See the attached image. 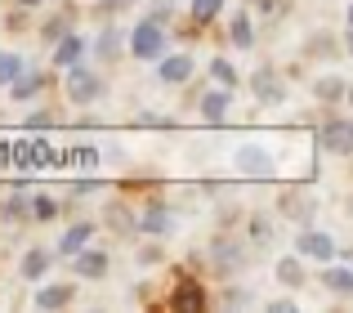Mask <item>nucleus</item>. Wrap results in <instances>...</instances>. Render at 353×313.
Segmentation results:
<instances>
[{"mask_svg":"<svg viewBox=\"0 0 353 313\" xmlns=\"http://www.w3.org/2000/svg\"><path fill=\"white\" fill-rule=\"evenodd\" d=\"M130 54L139 63H157L165 54V27L157 18H143L139 27H130Z\"/></svg>","mask_w":353,"mask_h":313,"instance_id":"nucleus-1","label":"nucleus"},{"mask_svg":"<svg viewBox=\"0 0 353 313\" xmlns=\"http://www.w3.org/2000/svg\"><path fill=\"white\" fill-rule=\"evenodd\" d=\"M318 148L331 156H353V117H327L318 125Z\"/></svg>","mask_w":353,"mask_h":313,"instance_id":"nucleus-2","label":"nucleus"},{"mask_svg":"<svg viewBox=\"0 0 353 313\" xmlns=\"http://www.w3.org/2000/svg\"><path fill=\"white\" fill-rule=\"evenodd\" d=\"M63 77H68V99H72L77 108L94 103V99H103V77H99V72H90L85 63H77V68H68Z\"/></svg>","mask_w":353,"mask_h":313,"instance_id":"nucleus-3","label":"nucleus"},{"mask_svg":"<svg viewBox=\"0 0 353 313\" xmlns=\"http://www.w3.org/2000/svg\"><path fill=\"white\" fill-rule=\"evenodd\" d=\"M250 94H255L259 108H282L286 103V81L277 77V68H255V77H250Z\"/></svg>","mask_w":353,"mask_h":313,"instance_id":"nucleus-4","label":"nucleus"},{"mask_svg":"<svg viewBox=\"0 0 353 313\" xmlns=\"http://www.w3.org/2000/svg\"><path fill=\"white\" fill-rule=\"evenodd\" d=\"M210 264L219 269V278H233V273L246 264V246L241 242H233V237H224L219 233L215 242H210Z\"/></svg>","mask_w":353,"mask_h":313,"instance_id":"nucleus-5","label":"nucleus"},{"mask_svg":"<svg viewBox=\"0 0 353 313\" xmlns=\"http://www.w3.org/2000/svg\"><path fill=\"white\" fill-rule=\"evenodd\" d=\"M295 251L304 255V260H322V264H331L336 260V237L331 233H318V228H300V237H295Z\"/></svg>","mask_w":353,"mask_h":313,"instance_id":"nucleus-6","label":"nucleus"},{"mask_svg":"<svg viewBox=\"0 0 353 313\" xmlns=\"http://www.w3.org/2000/svg\"><path fill=\"white\" fill-rule=\"evenodd\" d=\"M277 210H282L286 219H295L300 228H309L313 215H318V197H313V192H300V188H286L282 201H277Z\"/></svg>","mask_w":353,"mask_h":313,"instance_id":"nucleus-7","label":"nucleus"},{"mask_svg":"<svg viewBox=\"0 0 353 313\" xmlns=\"http://www.w3.org/2000/svg\"><path fill=\"white\" fill-rule=\"evenodd\" d=\"M233 165L246 174V179H273V156L264 148H255V143H241L233 152Z\"/></svg>","mask_w":353,"mask_h":313,"instance_id":"nucleus-8","label":"nucleus"},{"mask_svg":"<svg viewBox=\"0 0 353 313\" xmlns=\"http://www.w3.org/2000/svg\"><path fill=\"white\" fill-rule=\"evenodd\" d=\"M170 309H179V313H201V309H206V291H201V282L188 278V273H179V278H174V291H170Z\"/></svg>","mask_w":353,"mask_h":313,"instance_id":"nucleus-9","label":"nucleus"},{"mask_svg":"<svg viewBox=\"0 0 353 313\" xmlns=\"http://www.w3.org/2000/svg\"><path fill=\"white\" fill-rule=\"evenodd\" d=\"M139 228H143L148 237L174 233V210H170V201H148V206L139 210Z\"/></svg>","mask_w":353,"mask_h":313,"instance_id":"nucleus-10","label":"nucleus"},{"mask_svg":"<svg viewBox=\"0 0 353 313\" xmlns=\"http://www.w3.org/2000/svg\"><path fill=\"white\" fill-rule=\"evenodd\" d=\"M192 72H197V59H192L188 50H183V54H165V59L157 63V77H161L165 85H188Z\"/></svg>","mask_w":353,"mask_h":313,"instance_id":"nucleus-11","label":"nucleus"},{"mask_svg":"<svg viewBox=\"0 0 353 313\" xmlns=\"http://www.w3.org/2000/svg\"><path fill=\"white\" fill-rule=\"evenodd\" d=\"M228 108H233V90L215 85L206 99H201V121H206V125H224L228 121Z\"/></svg>","mask_w":353,"mask_h":313,"instance_id":"nucleus-12","label":"nucleus"},{"mask_svg":"<svg viewBox=\"0 0 353 313\" xmlns=\"http://www.w3.org/2000/svg\"><path fill=\"white\" fill-rule=\"evenodd\" d=\"M72 273H77V278H90V282L108 278V251H99V246H85L81 255H72Z\"/></svg>","mask_w":353,"mask_h":313,"instance_id":"nucleus-13","label":"nucleus"},{"mask_svg":"<svg viewBox=\"0 0 353 313\" xmlns=\"http://www.w3.org/2000/svg\"><path fill=\"white\" fill-rule=\"evenodd\" d=\"M125 50H130V36H125V27H103V32H99V41H94V54H99V63H117Z\"/></svg>","mask_w":353,"mask_h":313,"instance_id":"nucleus-14","label":"nucleus"},{"mask_svg":"<svg viewBox=\"0 0 353 313\" xmlns=\"http://www.w3.org/2000/svg\"><path fill=\"white\" fill-rule=\"evenodd\" d=\"M85 59V36L81 32H68L63 36V41H54V68H77V63Z\"/></svg>","mask_w":353,"mask_h":313,"instance_id":"nucleus-15","label":"nucleus"},{"mask_svg":"<svg viewBox=\"0 0 353 313\" xmlns=\"http://www.w3.org/2000/svg\"><path fill=\"white\" fill-rule=\"evenodd\" d=\"M72 300H77V287H72V282H50V287L36 291V309L41 313L63 309V305H72Z\"/></svg>","mask_w":353,"mask_h":313,"instance_id":"nucleus-16","label":"nucleus"},{"mask_svg":"<svg viewBox=\"0 0 353 313\" xmlns=\"http://www.w3.org/2000/svg\"><path fill=\"white\" fill-rule=\"evenodd\" d=\"M90 237H94V224H90V219H77V224L59 237V255H68V260H72V255H81L90 246Z\"/></svg>","mask_w":353,"mask_h":313,"instance_id":"nucleus-17","label":"nucleus"},{"mask_svg":"<svg viewBox=\"0 0 353 313\" xmlns=\"http://www.w3.org/2000/svg\"><path fill=\"white\" fill-rule=\"evenodd\" d=\"M313 99H318V103H345L349 99V81H340V77H318L313 81Z\"/></svg>","mask_w":353,"mask_h":313,"instance_id":"nucleus-18","label":"nucleus"},{"mask_svg":"<svg viewBox=\"0 0 353 313\" xmlns=\"http://www.w3.org/2000/svg\"><path fill=\"white\" fill-rule=\"evenodd\" d=\"M300 260H304L300 251H295V255H282V260H277V269H273V273H277V282H282V287L300 291L304 282H309V278H304V264H300Z\"/></svg>","mask_w":353,"mask_h":313,"instance_id":"nucleus-19","label":"nucleus"},{"mask_svg":"<svg viewBox=\"0 0 353 313\" xmlns=\"http://www.w3.org/2000/svg\"><path fill=\"white\" fill-rule=\"evenodd\" d=\"M50 264H54V251H41V246H32V251L23 255V264H18V273H23L27 282H41L45 273H50Z\"/></svg>","mask_w":353,"mask_h":313,"instance_id":"nucleus-20","label":"nucleus"},{"mask_svg":"<svg viewBox=\"0 0 353 313\" xmlns=\"http://www.w3.org/2000/svg\"><path fill=\"white\" fill-rule=\"evenodd\" d=\"M0 215L9 219V224H23V219H32V197H27V188H14L5 201H0Z\"/></svg>","mask_w":353,"mask_h":313,"instance_id":"nucleus-21","label":"nucleus"},{"mask_svg":"<svg viewBox=\"0 0 353 313\" xmlns=\"http://www.w3.org/2000/svg\"><path fill=\"white\" fill-rule=\"evenodd\" d=\"M41 90H45V77H41L36 68H27L23 77H18L14 85H9V99H14V103H27V99H36Z\"/></svg>","mask_w":353,"mask_h":313,"instance_id":"nucleus-22","label":"nucleus"},{"mask_svg":"<svg viewBox=\"0 0 353 313\" xmlns=\"http://www.w3.org/2000/svg\"><path fill=\"white\" fill-rule=\"evenodd\" d=\"M322 287L336 291V296H353V269H345V264H322Z\"/></svg>","mask_w":353,"mask_h":313,"instance_id":"nucleus-23","label":"nucleus"},{"mask_svg":"<svg viewBox=\"0 0 353 313\" xmlns=\"http://www.w3.org/2000/svg\"><path fill=\"white\" fill-rule=\"evenodd\" d=\"M228 41H233L237 50H255V27H250V14H233V23H228Z\"/></svg>","mask_w":353,"mask_h":313,"instance_id":"nucleus-24","label":"nucleus"},{"mask_svg":"<svg viewBox=\"0 0 353 313\" xmlns=\"http://www.w3.org/2000/svg\"><path fill=\"white\" fill-rule=\"evenodd\" d=\"M206 77L210 81H215V85H228V90H237V68H233V63H228V59H210L206 63Z\"/></svg>","mask_w":353,"mask_h":313,"instance_id":"nucleus-25","label":"nucleus"},{"mask_svg":"<svg viewBox=\"0 0 353 313\" xmlns=\"http://www.w3.org/2000/svg\"><path fill=\"white\" fill-rule=\"evenodd\" d=\"M27 72V63H23V54H9V50H0V85H14L18 77Z\"/></svg>","mask_w":353,"mask_h":313,"instance_id":"nucleus-26","label":"nucleus"},{"mask_svg":"<svg viewBox=\"0 0 353 313\" xmlns=\"http://www.w3.org/2000/svg\"><path fill=\"white\" fill-rule=\"evenodd\" d=\"M246 233H250V246H255V251H264V246L273 242V219H268V215H250Z\"/></svg>","mask_w":353,"mask_h":313,"instance_id":"nucleus-27","label":"nucleus"},{"mask_svg":"<svg viewBox=\"0 0 353 313\" xmlns=\"http://www.w3.org/2000/svg\"><path fill=\"white\" fill-rule=\"evenodd\" d=\"M108 228H117L121 237H130V233H134V228H139V219L130 215V210L121 206V201H112V206H108Z\"/></svg>","mask_w":353,"mask_h":313,"instance_id":"nucleus-28","label":"nucleus"},{"mask_svg":"<svg viewBox=\"0 0 353 313\" xmlns=\"http://www.w3.org/2000/svg\"><path fill=\"white\" fill-rule=\"evenodd\" d=\"M68 32H77V27H72V14H54V18H45V23H41L45 41H63Z\"/></svg>","mask_w":353,"mask_h":313,"instance_id":"nucleus-29","label":"nucleus"},{"mask_svg":"<svg viewBox=\"0 0 353 313\" xmlns=\"http://www.w3.org/2000/svg\"><path fill=\"white\" fill-rule=\"evenodd\" d=\"M219 9H224V0H192L188 14H192V23H197V27H206V23H215V18H219Z\"/></svg>","mask_w":353,"mask_h":313,"instance_id":"nucleus-30","label":"nucleus"},{"mask_svg":"<svg viewBox=\"0 0 353 313\" xmlns=\"http://www.w3.org/2000/svg\"><path fill=\"white\" fill-rule=\"evenodd\" d=\"M59 210H63V206L50 197V192H32V219H41V224H45V219H54Z\"/></svg>","mask_w":353,"mask_h":313,"instance_id":"nucleus-31","label":"nucleus"},{"mask_svg":"<svg viewBox=\"0 0 353 313\" xmlns=\"http://www.w3.org/2000/svg\"><path fill=\"white\" fill-rule=\"evenodd\" d=\"M45 125H54V112H50V108H41V112H27V130H45Z\"/></svg>","mask_w":353,"mask_h":313,"instance_id":"nucleus-32","label":"nucleus"},{"mask_svg":"<svg viewBox=\"0 0 353 313\" xmlns=\"http://www.w3.org/2000/svg\"><path fill=\"white\" fill-rule=\"evenodd\" d=\"M336 50H340V45L331 41V36H313V41H309V54H327V59H331Z\"/></svg>","mask_w":353,"mask_h":313,"instance_id":"nucleus-33","label":"nucleus"},{"mask_svg":"<svg viewBox=\"0 0 353 313\" xmlns=\"http://www.w3.org/2000/svg\"><path fill=\"white\" fill-rule=\"evenodd\" d=\"M170 14H174V0H157V5L148 9V18H157V23H165Z\"/></svg>","mask_w":353,"mask_h":313,"instance_id":"nucleus-34","label":"nucleus"},{"mask_svg":"<svg viewBox=\"0 0 353 313\" xmlns=\"http://www.w3.org/2000/svg\"><path fill=\"white\" fill-rule=\"evenodd\" d=\"M130 5H139V0H99L103 14H121V9H130Z\"/></svg>","mask_w":353,"mask_h":313,"instance_id":"nucleus-35","label":"nucleus"},{"mask_svg":"<svg viewBox=\"0 0 353 313\" xmlns=\"http://www.w3.org/2000/svg\"><path fill=\"white\" fill-rule=\"evenodd\" d=\"M161 260V246H139V264H157Z\"/></svg>","mask_w":353,"mask_h":313,"instance_id":"nucleus-36","label":"nucleus"},{"mask_svg":"<svg viewBox=\"0 0 353 313\" xmlns=\"http://www.w3.org/2000/svg\"><path fill=\"white\" fill-rule=\"evenodd\" d=\"M286 0H259V14H282Z\"/></svg>","mask_w":353,"mask_h":313,"instance_id":"nucleus-37","label":"nucleus"},{"mask_svg":"<svg viewBox=\"0 0 353 313\" xmlns=\"http://www.w3.org/2000/svg\"><path fill=\"white\" fill-rule=\"evenodd\" d=\"M268 313H295V300H273Z\"/></svg>","mask_w":353,"mask_h":313,"instance_id":"nucleus-38","label":"nucleus"},{"mask_svg":"<svg viewBox=\"0 0 353 313\" xmlns=\"http://www.w3.org/2000/svg\"><path fill=\"white\" fill-rule=\"evenodd\" d=\"M14 5H18V9H36V5H41V0H14Z\"/></svg>","mask_w":353,"mask_h":313,"instance_id":"nucleus-39","label":"nucleus"},{"mask_svg":"<svg viewBox=\"0 0 353 313\" xmlns=\"http://www.w3.org/2000/svg\"><path fill=\"white\" fill-rule=\"evenodd\" d=\"M345 50H349V59H353V27H349V36H345Z\"/></svg>","mask_w":353,"mask_h":313,"instance_id":"nucleus-40","label":"nucleus"},{"mask_svg":"<svg viewBox=\"0 0 353 313\" xmlns=\"http://www.w3.org/2000/svg\"><path fill=\"white\" fill-rule=\"evenodd\" d=\"M345 23H349V27H353V0H349V14H345Z\"/></svg>","mask_w":353,"mask_h":313,"instance_id":"nucleus-41","label":"nucleus"},{"mask_svg":"<svg viewBox=\"0 0 353 313\" xmlns=\"http://www.w3.org/2000/svg\"><path fill=\"white\" fill-rule=\"evenodd\" d=\"M345 103H353V81H349V99H345Z\"/></svg>","mask_w":353,"mask_h":313,"instance_id":"nucleus-42","label":"nucleus"}]
</instances>
